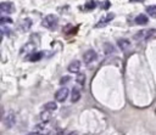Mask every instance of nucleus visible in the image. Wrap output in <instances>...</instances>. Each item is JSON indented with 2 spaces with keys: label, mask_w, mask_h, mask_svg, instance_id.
<instances>
[{
  "label": "nucleus",
  "mask_w": 156,
  "mask_h": 135,
  "mask_svg": "<svg viewBox=\"0 0 156 135\" xmlns=\"http://www.w3.org/2000/svg\"><path fill=\"white\" fill-rule=\"evenodd\" d=\"M0 23H1V24H6V23L11 24V23H12V19H11V17H9V16H1Z\"/></svg>",
  "instance_id": "obj_17"
},
{
  "label": "nucleus",
  "mask_w": 156,
  "mask_h": 135,
  "mask_svg": "<svg viewBox=\"0 0 156 135\" xmlns=\"http://www.w3.org/2000/svg\"><path fill=\"white\" fill-rule=\"evenodd\" d=\"M117 46L122 51H128L130 49V41L127 40V39H118L117 40Z\"/></svg>",
  "instance_id": "obj_8"
},
{
  "label": "nucleus",
  "mask_w": 156,
  "mask_h": 135,
  "mask_svg": "<svg viewBox=\"0 0 156 135\" xmlns=\"http://www.w3.org/2000/svg\"><path fill=\"white\" fill-rule=\"evenodd\" d=\"M44 107H45V109L46 111H55L56 108H57V105L55 103V102H46L45 105H44Z\"/></svg>",
  "instance_id": "obj_15"
},
{
  "label": "nucleus",
  "mask_w": 156,
  "mask_h": 135,
  "mask_svg": "<svg viewBox=\"0 0 156 135\" xmlns=\"http://www.w3.org/2000/svg\"><path fill=\"white\" fill-rule=\"evenodd\" d=\"M79 69H80V62L78 60H74L68 64V71L72 73H78Z\"/></svg>",
  "instance_id": "obj_10"
},
{
  "label": "nucleus",
  "mask_w": 156,
  "mask_h": 135,
  "mask_svg": "<svg viewBox=\"0 0 156 135\" xmlns=\"http://www.w3.org/2000/svg\"><path fill=\"white\" fill-rule=\"evenodd\" d=\"M146 12L151 16V17H155L156 18V5H150L146 7Z\"/></svg>",
  "instance_id": "obj_14"
},
{
  "label": "nucleus",
  "mask_w": 156,
  "mask_h": 135,
  "mask_svg": "<svg viewBox=\"0 0 156 135\" xmlns=\"http://www.w3.org/2000/svg\"><path fill=\"white\" fill-rule=\"evenodd\" d=\"M113 17H115V13H108V15H106V16H104L98 23H96V28H102V27H105L107 23H110L112 19H113Z\"/></svg>",
  "instance_id": "obj_7"
},
{
  "label": "nucleus",
  "mask_w": 156,
  "mask_h": 135,
  "mask_svg": "<svg viewBox=\"0 0 156 135\" xmlns=\"http://www.w3.org/2000/svg\"><path fill=\"white\" fill-rule=\"evenodd\" d=\"M57 21H58V18H57L55 15H48V16H45L44 19H43V26H44L45 28H51V29H52L54 27H56Z\"/></svg>",
  "instance_id": "obj_2"
},
{
  "label": "nucleus",
  "mask_w": 156,
  "mask_h": 135,
  "mask_svg": "<svg viewBox=\"0 0 156 135\" xmlns=\"http://www.w3.org/2000/svg\"><path fill=\"white\" fill-rule=\"evenodd\" d=\"M28 135H44V134H40V133H32V134H28Z\"/></svg>",
  "instance_id": "obj_23"
},
{
  "label": "nucleus",
  "mask_w": 156,
  "mask_h": 135,
  "mask_svg": "<svg viewBox=\"0 0 156 135\" xmlns=\"http://www.w3.org/2000/svg\"><path fill=\"white\" fill-rule=\"evenodd\" d=\"M0 11H1L2 13H7V15L13 13V12H15V5H13L12 2L4 1V2L0 4Z\"/></svg>",
  "instance_id": "obj_5"
},
{
  "label": "nucleus",
  "mask_w": 156,
  "mask_h": 135,
  "mask_svg": "<svg viewBox=\"0 0 156 135\" xmlns=\"http://www.w3.org/2000/svg\"><path fill=\"white\" fill-rule=\"evenodd\" d=\"M51 118H52V114H51L50 111L44 109V111L40 113V119H41L43 123H49V122L51 120Z\"/></svg>",
  "instance_id": "obj_11"
},
{
  "label": "nucleus",
  "mask_w": 156,
  "mask_h": 135,
  "mask_svg": "<svg viewBox=\"0 0 156 135\" xmlns=\"http://www.w3.org/2000/svg\"><path fill=\"white\" fill-rule=\"evenodd\" d=\"M68 95H69L68 89H67V88H61V89H58V90L55 92V99H56L57 102H63V101L68 97Z\"/></svg>",
  "instance_id": "obj_4"
},
{
  "label": "nucleus",
  "mask_w": 156,
  "mask_h": 135,
  "mask_svg": "<svg viewBox=\"0 0 156 135\" xmlns=\"http://www.w3.org/2000/svg\"><path fill=\"white\" fill-rule=\"evenodd\" d=\"M96 58H98V55H96V52H95L94 50H88V51H85L84 55H83V61H84V63L88 64V66H90L94 61H96Z\"/></svg>",
  "instance_id": "obj_3"
},
{
  "label": "nucleus",
  "mask_w": 156,
  "mask_h": 135,
  "mask_svg": "<svg viewBox=\"0 0 156 135\" xmlns=\"http://www.w3.org/2000/svg\"><path fill=\"white\" fill-rule=\"evenodd\" d=\"M154 34H156V30H155V29H150V28H147V29H141V30H139V32L134 35V39H135L136 41H144V40L149 39V38H151Z\"/></svg>",
  "instance_id": "obj_1"
},
{
  "label": "nucleus",
  "mask_w": 156,
  "mask_h": 135,
  "mask_svg": "<svg viewBox=\"0 0 156 135\" xmlns=\"http://www.w3.org/2000/svg\"><path fill=\"white\" fill-rule=\"evenodd\" d=\"M100 6H101V9H104V10H107V9L111 6V2H110L108 0H104V1L100 4Z\"/></svg>",
  "instance_id": "obj_21"
},
{
  "label": "nucleus",
  "mask_w": 156,
  "mask_h": 135,
  "mask_svg": "<svg viewBox=\"0 0 156 135\" xmlns=\"http://www.w3.org/2000/svg\"><path fill=\"white\" fill-rule=\"evenodd\" d=\"M84 80H85L84 73H79V74L77 75V83H78L79 85H83V84H84Z\"/></svg>",
  "instance_id": "obj_20"
},
{
  "label": "nucleus",
  "mask_w": 156,
  "mask_h": 135,
  "mask_svg": "<svg viewBox=\"0 0 156 135\" xmlns=\"http://www.w3.org/2000/svg\"><path fill=\"white\" fill-rule=\"evenodd\" d=\"M4 124L6 128H12L15 125V122H16V118H15V114L12 112H9L4 116Z\"/></svg>",
  "instance_id": "obj_6"
},
{
  "label": "nucleus",
  "mask_w": 156,
  "mask_h": 135,
  "mask_svg": "<svg viewBox=\"0 0 156 135\" xmlns=\"http://www.w3.org/2000/svg\"><path fill=\"white\" fill-rule=\"evenodd\" d=\"M84 6H85V9H87V10H94V9L96 7V2H95L94 0H89V1H87V2H85V5H84Z\"/></svg>",
  "instance_id": "obj_16"
},
{
  "label": "nucleus",
  "mask_w": 156,
  "mask_h": 135,
  "mask_svg": "<svg viewBox=\"0 0 156 135\" xmlns=\"http://www.w3.org/2000/svg\"><path fill=\"white\" fill-rule=\"evenodd\" d=\"M80 99V90L78 88H74L71 92V101L72 102H77Z\"/></svg>",
  "instance_id": "obj_13"
},
{
  "label": "nucleus",
  "mask_w": 156,
  "mask_h": 135,
  "mask_svg": "<svg viewBox=\"0 0 156 135\" xmlns=\"http://www.w3.org/2000/svg\"><path fill=\"white\" fill-rule=\"evenodd\" d=\"M30 26H32V19H30V18H23V19L20 22V28H21V30H23V32L29 30Z\"/></svg>",
  "instance_id": "obj_9"
},
{
  "label": "nucleus",
  "mask_w": 156,
  "mask_h": 135,
  "mask_svg": "<svg viewBox=\"0 0 156 135\" xmlns=\"http://www.w3.org/2000/svg\"><path fill=\"white\" fill-rule=\"evenodd\" d=\"M69 80H71V77H69V75H66V77L61 78V80H60V84H61V85H65V84H67Z\"/></svg>",
  "instance_id": "obj_22"
},
{
  "label": "nucleus",
  "mask_w": 156,
  "mask_h": 135,
  "mask_svg": "<svg viewBox=\"0 0 156 135\" xmlns=\"http://www.w3.org/2000/svg\"><path fill=\"white\" fill-rule=\"evenodd\" d=\"M147 22H149V18H147L146 15H144V13H140V15H138V16L135 17V23H136V24L143 26V24H146Z\"/></svg>",
  "instance_id": "obj_12"
},
{
  "label": "nucleus",
  "mask_w": 156,
  "mask_h": 135,
  "mask_svg": "<svg viewBox=\"0 0 156 135\" xmlns=\"http://www.w3.org/2000/svg\"><path fill=\"white\" fill-rule=\"evenodd\" d=\"M115 51V47L110 44V43H107V44H105V54L106 55H108V54H112Z\"/></svg>",
  "instance_id": "obj_18"
},
{
  "label": "nucleus",
  "mask_w": 156,
  "mask_h": 135,
  "mask_svg": "<svg viewBox=\"0 0 156 135\" xmlns=\"http://www.w3.org/2000/svg\"><path fill=\"white\" fill-rule=\"evenodd\" d=\"M41 52H39V54H33V55H28L29 57H28V60L29 61H37V60H40L41 58Z\"/></svg>",
  "instance_id": "obj_19"
}]
</instances>
